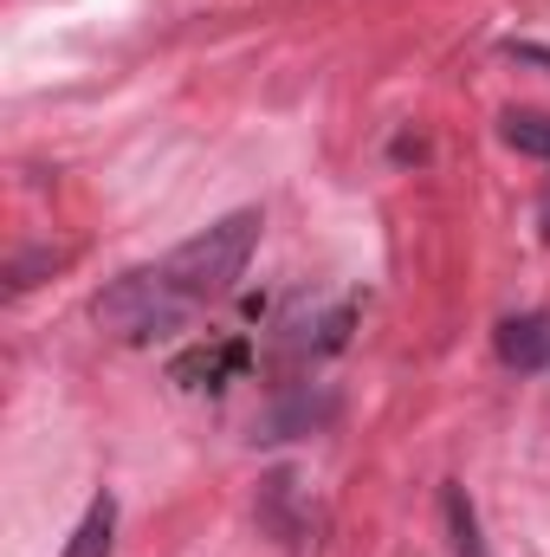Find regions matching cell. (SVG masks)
<instances>
[{
	"label": "cell",
	"instance_id": "1",
	"mask_svg": "<svg viewBox=\"0 0 550 557\" xmlns=\"http://www.w3.org/2000/svg\"><path fill=\"white\" fill-rule=\"evenodd\" d=\"M260 227H266L260 208H234V214H221L214 227L188 234L182 247H168V253L155 260V273L175 285V298H182L188 311H201L208 298H227V292L240 285L253 247H260Z\"/></svg>",
	"mask_w": 550,
	"mask_h": 557
},
{
	"label": "cell",
	"instance_id": "2",
	"mask_svg": "<svg viewBox=\"0 0 550 557\" xmlns=\"http://www.w3.org/2000/svg\"><path fill=\"white\" fill-rule=\"evenodd\" d=\"M91 318L117 337V344H149L162 331H175L188 318V305L175 298V285L155 273V267H137V273L111 278L98 298H91Z\"/></svg>",
	"mask_w": 550,
	"mask_h": 557
},
{
	"label": "cell",
	"instance_id": "3",
	"mask_svg": "<svg viewBox=\"0 0 550 557\" xmlns=\"http://www.w3.org/2000/svg\"><path fill=\"white\" fill-rule=\"evenodd\" d=\"M247 363H253V344H247V337H221V344L182 350V357L168 363V376H175L182 389H227L234 376H247Z\"/></svg>",
	"mask_w": 550,
	"mask_h": 557
},
{
	"label": "cell",
	"instance_id": "4",
	"mask_svg": "<svg viewBox=\"0 0 550 557\" xmlns=\"http://www.w3.org/2000/svg\"><path fill=\"white\" fill-rule=\"evenodd\" d=\"M492 350L505 370H545L550 363V318L545 311H518L492 331Z\"/></svg>",
	"mask_w": 550,
	"mask_h": 557
},
{
	"label": "cell",
	"instance_id": "5",
	"mask_svg": "<svg viewBox=\"0 0 550 557\" xmlns=\"http://www.w3.org/2000/svg\"><path fill=\"white\" fill-rule=\"evenodd\" d=\"M357 311H363V298L350 292V298H337L330 311H317V318H304V324H291L298 337V350H311V357H330V350H343L350 344V324H357Z\"/></svg>",
	"mask_w": 550,
	"mask_h": 557
},
{
	"label": "cell",
	"instance_id": "6",
	"mask_svg": "<svg viewBox=\"0 0 550 557\" xmlns=\"http://www.w3.org/2000/svg\"><path fill=\"white\" fill-rule=\"evenodd\" d=\"M260 519L278 545H304V519H298V480L291 473H273L260 486Z\"/></svg>",
	"mask_w": 550,
	"mask_h": 557
},
{
	"label": "cell",
	"instance_id": "7",
	"mask_svg": "<svg viewBox=\"0 0 550 557\" xmlns=\"http://www.w3.org/2000/svg\"><path fill=\"white\" fill-rule=\"evenodd\" d=\"M111 539H117V499H111V493H98V499L85 506L78 532L65 539V552H59V557H111Z\"/></svg>",
	"mask_w": 550,
	"mask_h": 557
},
{
	"label": "cell",
	"instance_id": "8",
	"mask_svg": "<svg viewBox=\"0 0 550 557\" xmlns=\"http://www.w3.org/2000/svg\"><path fill=\"white\" fill-rule=\"evenodd\" d=\"M440 519H447L453 557H486V539H479V512H473L466 486H447V493H440Z\"/></svg>",
	"mask_w": 550,
	"mask_h": 557
},
{
	"label": "cell",
	"instance_id": "9",
	"mask_svg": "<svg viewBox=\"0 0 550 557\" xmlns=\"http://www.w3.org/2000/svg\"><path fill=\"white\" fill-rule=\"evenodd\" d=\"M499 137L512 143L518 156L550 162V117H545V111H505V117H499Z\"/></svg>",
	"mask_w": 550,
	"mask_h": 557
},
{
	"label": "cell",
	"instance_id": "10",
	"mask_svg": "<svg viewBox=\"0 0 550 557\" xmlns=\"http://www.w3.org/2000/svg\"><path fill=\"white\" fill-rule=\"evenodd\" d=\"M512 52H518V59H532V65H550V52H545V46H512Z\"/></svg>",
	"mask_w": 550,
	"mask_h": 557
},
{
	"label": "cell",
	"instance_id": "11",
	"mask_svg": "<svg viewBox=\"0 0 550 557\" xmlns=\"http://www.w3.org/2000/svg\"><path fill=\"white\" fill-rule=\"evenodd\" d=\"M545 234H550V195H545Z\"/></svg>",
	"mask_w": 550,
	"mask_h": 557
}]
</instances>
